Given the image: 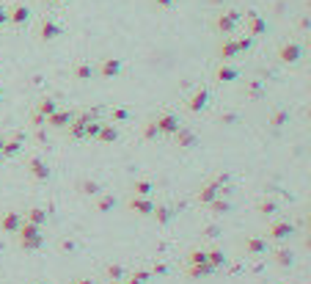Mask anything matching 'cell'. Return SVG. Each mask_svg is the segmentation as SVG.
<instances>
[{
	"instance_id": "1",
	"label": "cell",
	"mask_w": 311,
	"mask_h": 284,
	"mask_svg": "<svg viewBox=\"0 0 311 284\" xmlns=\"http://www.w3.org/2000/svg\"><path fill=\"white\" fill-rule=\"evenodd\" d=\"M17 243H20L22 251H39L44 246V235H42V226H33V223L22 221V226L14 232Z\"/></svg>"
},
{
	"instance_id": "2",
	"label": "cell",
	"mask_w": 311,
	"mask_h": 284,
	"mask_svg": "<svg viewBox=\"0 0 311 284\" xmlns=\"http://www.w3.org/2000/svg\"><path fill=\"white\" fill-rule=\"evenodd\" d=\"M295 232H297L295 223H289V221H273V223H270V229H267L270 240H276V243L289 240V237L295 235Z\"/></svg>"
},
{
	"instance_id": "3",
	"label": "cell",
	"mask_w": 311,
	"mask_h": 284,
	"mask_svg": "<svg viewBox=\"0 0 311 284\" xmlns=\"http://www.w3.org/2000/svg\"><path fill=\"white\" fill-rule=\"evenodd\" d=\"M28 174L33 177L36 182H47L50 177H53V168H50L42 158H30L28 160Z\"/></svg>"
},
{
	"instance_id": "4",
	"label": "cell",
	"mask_w": 311,
	"mask_h": 284,
	"mask_svg": "<svg viewBox=\"0 0 311 284\" xmlns=\"http://www.w3.org/2000/svg\"><path fill=\"white\" fill-rule=\"evenodd\" d=\"M22 213H17V210H8V213L0 215V232H6V235H14L17 229L22 226Z\"/></svg>"
},
{
	"instance_id": "5",
	"label": "cell",
	"mask_w": 311,
	"mask_h": 284,
	"mask_svg": "<svg viewBox=\"0 0 311 284\" xmlns=\"http://www.w3.org/2000/svg\"><path fill=\"white\" fill-rule=\"evenodd\" d=\"M127 207H130L135 215H141V218H149V215H152V210H154V201L149 199V196H132Z\"/></svg>"
},
{
	"instance_id": "6",
	"label": "cell",
	"mask_w": 311,
	"mask_h": 284,
	"mask_svg": "<svg viewBox=\"0 0 311 284\" xmlns=\"http://www.w3.org/2000/svg\"><path fill=\"white\" fill-rule=\"evenodd\" d=\"M300 56H303V47H300L297 42H286L281 50H278V61L281 63H297Z\"/></svg>"
},
{
	"instance_id": "7",
	"label": "cell",
	"mask_w": 311,
	"mask_h": 284,
	"mask_svg": "<svg viewBox=\"0 0 311 284\" xmlns=\"http://www.w3.org/2000/svg\"><path fill=\"white\" fill-rule=\"evenodd\" d=\"M121 72H124V61H121V58H105V61L99 63V75L108 77V80L121 75Z\"/></svg>"
},
{
	"instance_id": "8",
	"label": "cell",
	"mask_w": 311,
	"mask_h": 284,
	"mask_svg": "<svg viewBox=\"0 0 311 284\" xmlns=\"http://www.w3.org/2000/svg\"><path fill=\"white\" fill-rule=\"evenodd\" d=\"M237 20H240V17H237L234 11H226V14H221L218 20H215V31H218V33H223V36L234 33V25H237Z\"/></svg>"
},
{
	"instance_id": "9",
	"label": "cell",
	"mask_w": 311,
	"mask_h": 284,
	"mask_svg": "<svg viewBox=\"0 0 311 284\" xmlns=\"http://www.w3.org/2000/svg\"><path fill=\"white\" fill-rule=\"evenodd\" d=\"M8 11V22L11 25H25V22H30V8L25 6V3H17V6L6 8Z\"/></svg>"
},
{
	"instance_id": "10",
	"label": "cell",
	"mask_w": 311,
	"mask_h": 284,
	"mask_svg": "<svg viewBox=\"0 0 311 284\" xmlns=\"http://www.w3.org/2000/svg\"><path fill=\"white\" fill-rule=\"evenodd\" d=\"M58 36H61V25H58L56 20H42V25H39V39H42V42H56Z\"/></svg>"
},
{
	"instance_id": "11",
	"label": "cell",
	"mask_w": 311,
	"mask_h": 284,
	"mask_svg": "<svg viewBox=\"0 0 311 284\" xmlns=\"http://www.w3.org/2000/svg\"><path fill=\"white\" fill-rule=\"evenodd\" d=\"M179 116H173V113H163V116L157 119V130L160 135H173V132L179 130Z\"/></svg>"
},
{
	"instance_id": "12",
	"label": "cell",
	"mask_w": 311,
	"mask_h": 284,
	"mask_svg": "<svg viewBox=\"0 0 311 284\" xmlns=\"http://www.w3.org/2000/svg\"><path fill=\"white\" fill-rule=\"evenodd\" d=\"M218 196H221V185H218V182H207V185H201L198 188V193H196V199L201 201V204H209V201L212 199H218Z\"/></svg>"
},
{
	"instance_id": "13",
	"label": "cell",
	"mask_w": 311,
	"mask_h": 284,
	"mask_svg": "<svg viewBox=\"0 0 311 284\" xmlns=\"http://www.w3.org/2000/svg\"><path fill=\"white\" fill-rule=\"evenodd\" d=\"M207 102H209V89H198L190 97V102H187V111L190 113H201L204 108H207Z\"/></svg>"
},
{
	"instance_id": "14",
	"label": "cell",
	"mask_w": 311,
	"mask_h": 284,
	"mask_svg": "<svg viewBox=\"0 0 311 284\" xmlns=\"http://www.w3.org/2000/svg\"><path fill=\"white\" fill-rule=\"evenodd\" d=\"M242 246H245V251H248L251 256H256V254H267V240H264V237H259V235H248Z\"/></svg>"
},
{
	"instance_id": "15",
	"label": "cell",
	"mask_w": 311,
	"mask_h": 284,
	"mask_svg": "<svg viewBox=\"0 0 311 284\" xmlns=\"http://www.w3.org/2000/svg\"><path fill=\"white\" fill-rule=\"evenodd\" d=\"M173 138H176V146H179V149H193L196 146V132H190L187 130V127H179V130L173 132Z\"/></svg>"
},
{
	"instance_id": "16",
	"label": "cell",
	"mask_w": 311,
	"mask_h": 284,
	"mask_svg": "<svg viewBox=\"0 0 311 284\" xmlns=\"http://www.w3.org/2000/svg\"><path fill=\"white\" fill-rule=\"evenodd\" d=\"M22 218H25V221L28 223H33V226H42L44 229V223H47V210H42V207H30L28 213H22Z\"/></svg>"
},
{
	"instance_id": "17",
	"label": "cell",
	"mask_w": 311,
	"mask_h": 284,
	"mask_svg": "<svg viewBox=\"0 0 311 284\" xmlns=\"http://www.w3.org/2000/svg\"><path fill=\"white\" fill-rule=\"evenodd\" d=\"M72 119H75V113H72V111H61V108H58L56 113H50V116H47V125H53V127H69Z\"/></svg>"
},
{
	"instance_id": "18",
	"label": "cell",
	"mask_w": 311,
	"mask_h": 284,
	"mask_svg": "<svg viewBox=\"0 0 311 284\" xmlns=\"http://www.w3.org/2000/svg\"><path fill=\"white\" fill-rule=\"evenodd\" d=\"M97 141L99 144H116L118 141V127L116 125H105L102 122V127H99V132H97Z\"/></svg>"
},
{
	"instance_id": "19",
	"label": "cell",
	"mask_w": 311,
	"mask_h": 284,
	"mask_svg": "<svg viewBox=\"0 0 311 284\" xmlns=\"http://www.w3.org/2000/svg\"><path fill=\"white\" fill-rule=\"evenodd\" d=\"M240 53H242V47H240V42H237L234 36H228L226 42L221 44V58H223V61H228V58L240 56Z\"/></svg>"
},
{
	"instance_id": "20",
	"label": "cell",
	"mask_w": 311,
	"mask_h": 284,
	"mask_svg": "<svg viewBox=\"0 0 311 284\" xmlns=\"http://www.w3.org/2000/svg\"><path fill=\"white\" fill-rule=\"evenodd\" d=\"M273 262H276L278 268H292V265H295V251L292 249H276Z\"/></svg>"
},
{
	"instance_id": "21",
	"label": "cell",
	"mask_w": 311,
	"mask_h": 284,
	"mask_svg": "<svg viewBox=\"0 0 311 284\" xmlns=\"http://www.w3.org/2000/svg\"><path fill=\"white\" fill-rule=\"evenodd\" d=\"M215 268L209 262H201V265H187V279H207L212 276Z\"/></svg>"
},
{
	"instance_id": "22",
	"label": "cell",
	"mask_w": 311,
	"mask_h": 284,
	"mask_svg": "<svg viewBox=\"0 0 311 284\" xmlns=\"http://www.w3.org/2000/svg\"><path fill=\"white\" fill-rule=\"evenodd\" d=\"M116 204H118V199L113 193H99L97 196V210L102 215H108V213H113V210H116Z\"/></svg>"
},
{
	"instance_id": "23",
	"label": "cell",
	"mask_w": 311,
	"mask_h": 284,
	"mask_svg": "<svg viewBox=\"0 0 311 284\" xmlns=\"http://www.w3.org/2000/svg\"><path fill=\"white\" fill-rule=\"evenodd\" d=\"M149 218H154L160 226H166V223L173 218V213H171V207H166V204H154V210H152V215H149Z\"/></svg>"
},
{
	"instance_id": "24",
	"label": "cell",
	"mask_w": 311,
	"mask_h": 284,
	"mask_svg": "<svg viewBox=\"0 0 311 284\" xmlns=\"http://www.w3.org/2000/svg\"><path fill=\"white\" fill-rule=\"evenodd\" d=\"M207 207L212 210V215H226V213H231V210H234V204H231L228 199H221V196H218V199L209 201Z\"/></svg>"
},
{
	"instance_id": "25",
	"label": "cell",
	"mask_w": 311,
	"mask_h": 284,
	"mask_svg": "<svg viewBox=\"0 0 311 284\" xmlns=\"http://www.w3.org/2000/svg\"><path fill=\"white\" fill-rule=\"evenodd\" d=\"M248 28H251V33H248V36L259 39V36H264V31H267V22H264L259 14H251V20H248Z\"/></svg>"
},
{
	"instance_id": "26",
	"label": "cell",
	"mask_w": 311,
	"mask_h": 284,
	"mask_svg": "<svg viewBox=\"0 0 311 284\" xmlns=\"http://www.w3.org/2000/svg\"><path fill=\"white\" fill-rule=\"evenodd\" d=\"M256 213L264 215V218H276V215H278V201H273V199L259 201V204H256Z\"/></svg>"
},
{
	"instance_id": "27",
	"label": "cell",
	"mask_w": 311,
	"mask_h": 284,
	"mask_svg": "<svg viewBox=\"0 0 311 284\" xmlns=\"http://www.w3.org/2000/svg\"><path fill=\"white\" fill-rule=\"evenodd\" d=\"M77 190H80L83 196H99V193H102V185L94 182V180H80V182H77Z\"/></svg>"
},
{
	"instance_id": "28",
	"label": "cell",
	"mask_w": 311,
	"mask_h": 284,
	"mask_svg": "<svg viewBox=\"0 0 311 284\" xmlns=\"http://www.w3.org/2000/svg\"><path fill=\"white\" fill-rule=\"evenodd\" d=\"M215 77H218V83H231V80H237V77H240V72H237V66H228V63H223Z\"/></svg>"
},
{
	"instance_id": "29",
	"label": "cell",
	"mask_w": 311,
	"mask_h": 284,
	"mask_svg": "<svg viewBox=\"0 0 311 284\" xmlns=\"http://www.w3.org/2000/svg\"><path fill=\"white\" fill-rule=\"evenodd\" d=\"M207 262H209V265H212V268H215V270H218V268H223V265H226V262H228V256H226V254H223V251H221V249H209V251H207Z\"/></svg>"
},
{
	"instance_id": "30",
	"label": "cell",
	"mask_w": 311,
	"mask_h": 284,
	"mask_svg": "<svg viewBox=\"0 0 311 284\" xmlns=\"http://www.w3.org/2000/svg\"><path fill=\"white\" fill-rule=\"evenodd\" d=\"M20 152H22V135H17V138L3 144V158H14V155H20Z\"/></svg>"
},
{
	"instance_id": "31",
	"label": "cell",
	"mask_w": 311,
	"mask_h": 284,
	"mask_svg": "<svg viewBox=\"0 0 311 284\" xmlns=\"http://www.w3.org/2000/svg\"><path fill=\"white\" fill-rule=\"evenodd\" d=\"M154 185L149 180H135L132 182V196H152Z\"/></svg>"
},
{
	"instance_id": "32",
	"label": "cell",
	"mask_w": 311,
	"mask_h": 284,
	"mask_svg": "<svg viewBox=\"0 0 311 284\" xmlns=\"http://www.w3.org/2000/svg\"><path fill=\"white\" fill-rule=\"evenodd\" d=\"M127 284H149L152 282V270H135L130 276H124Z\"/></svg>"
},
{
	"instance_id": "33",
	"label": "cell",
	"mask_w": 311,
	"mask_h": 284,
	"mask_svg": "<svg viewBox=\"0 0 311 284\" xmlns=\"http://www.w3.org/2000/svg\"><path fill=\"white\" fill-rule=\"evenodd\" d=\"M127 276V270H124V265H108V268H105V279H108V282H118V279H124Z\"/></svg>"
},
{
	"instance_id": "34",
	"label": "cell",
	"mask_w": 311,
	"mask_h": 284,
	"mask_svg": "<svg viewBox=\"0 0 311 284\" xmlns=\"http://www.w3.org/2000/svg\"><path fill=\"white\" fill-rule=\"evenodd\" d=\"M58 111V102L53 97H44L39 99V108H36V113H42V116H50V113H56Z\"/></svg>"
},
{
	"instance_id": "35",
	"label": "cell",
	"mask_w": 311,
	"mask_h": 284,
	"mask_svg": "<svg viewBox=\"0 0 311 284\" xmlns=\"http://www.w3.org/2000/svg\"><path fill=\"white\" fill-rule=\"evenodd\" d=\"M75 77L77 80H91V77H94V66H91V63H77L75 66Z\"/></svg>"
},
{
	"instance_id": "36",
	"label": "cell",
	"mask_w": 311,
	"mask_h": 284,
	"mask_svg": "<svg viewBox=\"0 0 311 284\" xmlns=\"http://www.w3.org/2000/svg\"><path fill=\"white\" fill-rule=\"evenodd\" d=\"M201 262H207V251L204 249H193L187 254V265H201Z\"/></svg>"
},
{
	"instance_id": "37",
	"label": "cell",
	"mask_w": 311,
	"mask_h": 284,
	"mask_svg": "<svg viewBox=\"0 0 311 284\" xmlns=\"http://www.w3.org/2000/svg\"><path fill=\"white\" fill-rule=\"evenodd\" d=\"M146 141H154V138H160V130H157V122H149V125L143 127V132H141Z\"/></svg>"
},
{
	"instance_id": "38",
	"label": "cell",
	"mask_w": 311,
	"mask_h": 284,
	"mask_svg": "<svg viewBox=\"0 0 311 284\" xmlns=\"http://www.w3.org/2000/svg\"><path fill=\"white\" fill-rule=\"evenodd\" d=\"M286 119H289V113H286V111H276L273 116H270V125H273V127H283V125H286Z\"/></svg>"
},
{
	"instance_id": "39",
	"label": "cell",
	"mask_w": 311,
	"mask_h": 284,
	"mask_svg": "<svg viewBox=\"0 0 311 284\" xmlns=\"http://www.w3.org/2000/svg\"><path fill=\"white\" fill-rule=\"evenodd\" d=\"M111 119L113 122H127V119H130V111H127V108H113Z\"/></svg>"
},
{
	"instance_id": "40",
	"label": "cell",
	"mask_w": 311,
	"mask_h": 284,
	"mask_svg": "<svg viewBox=\"0 0 311 284\" xmlns=\"http://www.w3.org/2000/svg\"><path fill=\"white\" fill-rule=\"evenodd\" d=\"M61 249L66 251V254H72V251L77 249V243H75V240H61Z\"/></svg>"
},
{
	"instance_id": "41",
	"label": "cell",
	"mask_w": 311,
	"mask_h": 284,
	"mask_svg": "<svg viewBox=\"0 0 311 284\" xmlns=\"http://www.w3.org/2000/svg\"><path fill=\"white\" fill-rule=\"evenodd\" d=\"M30 122H33L36 127H42V125H47V116H42V113H33V116H30Z\"/></svg>"
},
{
	"instance_id": "42",
	"label": "cell",
	"mask_w": 311,
	"mask_h": 284,
	"mask_svg": "<svg viewBox=\"0 0 311 284\" xmlns=\"http://www.w3.org/2000/svg\"><path fill=\"white\" fill-rule=\"evenodd\" d=\"M168 273V265H154V270H152V276H166Z\"/></svg>"
},
{
	"instance_id": "43",
	"label": "cell",
	"mask_w": 311,
	"mask_h": 284,
	"mask_svg": "<svg viewBox=\"0 0 311 284\" xmlns=\"http://www.w3.org/2000/svg\"><path fill=\"white\" fill-rule=\"evenodd\" d=\"M204 235H207V237H218V226H207V229H204Z\"/></svg>"
},
{
	"instance_id": "44",
	"label": "cell",
	"mask_w": 311,
	"mask_h": 284,
	"mask_svg": "<svg viewBox=\"0 0 311 284\" xmlns=\"http://www.w3.org/2000/svg\"><path fill=\"white\" fill-rule=\"evenodd\" d=\"M259 91H262V83H251L248 86V94H259Z\"/></svg>"
},
{
	"instance_id": "45",
	"label": "cell",
	"mask_w": 311,
	"mask_h": 284,
	"mask_svg": "<svg viewBox=\"0 0 311 284\" xmlns=\"http://www.w3.org/2000/svg\"><path fill=\"white\" fill-rule=\"evenodd\" d=\"M6 22H8V11H6V8H0V28H3Z\"/></svg>"
},
{
	"instance_id": "46",
	"label": "cell",
	"mask_w": 311,
	"mask_h": 284,
	"mask_svg": "<svg viewBox=\"0 0 311 284\" xmlns=\"http://www.w3.org/2000/svg\"><path fill=\"white\" fill-rule=\"evenodd\" d=\"M173 3H176V0H157V6H160V8H171Z\"/></svg>"
},
{
	"instance_id": "47",
	"label": "cell",
	"mask_w": 311,
	"mask_h": 284,
	"mask_svg": "<svg viewBox=\"0 0 311 284\" xmlns=\"http://www.w3.org/2000/svg\"><path fill=\"white\" fill-rule=\"evenodd\" d=\"M72 284H97V282H94V279H75V282H72Z\"/></svg>"
},
{
	"instance_id": "48",
	"label": "cell",
	"mask_w": 311,
	"mask_h": 284,
	"mask_svg": "<svg viewBox=\"0 0 311 284\" xmlns=\"http://www.w3.org/2000/svg\"><path fill=\"white\" fill-rule=\"evenodd\" d=\"M209 3H212V6H223V3H226V0H209Z\"/></svg>"
},
{
	"instance_id": "49",
	"label": "cell",
	"mask_w": 311,
	"mask_h": 284,
	"mask_svg": "<svg viewBox=\"0 0 311 284\" xmlns=\"http://www.w3.org/2000/svg\"><path fill=\"white\" fill-rule=\"evenodd\" d=\"M108 284H127V282H124V279H118V282H108Z\"/></svg>"
},
{
	"instance_id": "50",
	"label": "cell",
	"mask_w": 311,
	"mask_h": 284,
	"mask_svg": "<svg viewBox=\"0 0 311 284\" xmlns=\"http://www.w3.org/2000/svg\"><path fill=\"white\" fill-rule=\"evenodd\" d=\"M3 144H6V138H0V155H3Z\"/></svg>"
},
{
	"instance_id": "51",
	"label": "cell",
	"mask_w": 311,
	"mask_h": 284,
	"mask_svg": "<svg viewBox=\"0 0 311 284\" xmlns=\"http://www.w3.org/2000/svg\"><path fill=\"white\" fill-rule=\"evenodd\" d=\"M47 3H66V0H47Z\"/></svg>"
},
{
	"instance_id": "52",
	"label": "cell",
	"mask_w": 311,
	"mask_h": 284,
	"mask_svg": "<svg viewBox=\"0 0 311 284\" xmlns=\"http://www.w3.org/2000/svg\"><path fill=\"white\" fill-rule=\"evenodd\" d=\"M36 284H50V282H36Z\"/></svg>"
},
{
	"instance_id": "53",
	"label": "cell",
	"mask_w": 311,
	"mask_h": 284,
	"mask_svg": "<svg viewBox=\"0 0 311 284\" xmlns=\"http://www.w3.org/2000/svg\"><path fill=\"white\" fill-rule=\"evenodd\" d=\"M0 251H3V240H0Z\"/></svg>"
},
{
	"instance_id": "54",
	"label": "cell",
	"mask_w": 311,
	"mask_h": 284,
	"mask_svg": "<svg viewBox=\"0 0 311 284\" xmlns=\"http://www.w3.org/2000/svg\"><path fill=\"white\" fill-rule=\"evenodd\" d=\"M0 99H3V91H0Z\"/></svg>"
}]
</instances>
